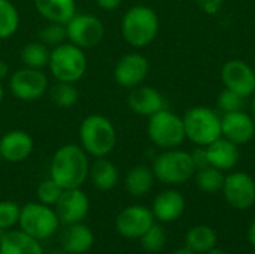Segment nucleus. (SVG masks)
Segmentation results:
<instances>
[{"label":"nucleus","instance_id":"1","mask_svg":"<svg viewBox=\"0 0 255 254\" xmlns=\"http://www.w3.org/2000/svg\"><path fill=\"white\" fill-rule=\"evenodd\" d=\"M88 154L78 144L58 147L49 162V177L63 189H79L88 178Z\"/></svg>","mask_w":255,"mask_h":254},{"label":"nucleus","instance_id":"2","mask_svg":"<svg viewBox=\"0 0 255 254\" xmlns=\"http://www.w3.org/2000/svg\"><path fill=\"white\" fill-rule=\"evenodd\" d=\"M79 145L84 151L94 159L108 157L118 141L114 123L102 114L87 115L78 129Z\"/></svg>","mask_w":255,"mask_h":254},{"label":"nucleus","instance_id":"3","mask_svg":"<svg viewBox=\"0 0 255 254\" xmlns=\"http://www.w3.org/2000/svg\"><path fill=\"white\" fill-rule=\"evenodd\" d=\"M87 67H88L87 54L79 46L66 40L51 48L48 69L57 82L76 84L85 76Z\"/></svg>","mask_w":255,"mask_h":254},{"label":"nucleus","instance_id":"4","mask_svg":"<svg viewBox=\"0 0 255 254\" xmlns=\"http://www.w3.org/2000/svg\"><path fill=\"white\" fill-rule=\"evenodd\" d=\"M158 28L160 21L155 10L143 4L131 6L121 19V34L124 40L134 48L149 45L157 37Z\"/></svg>","mask_w":255,"mask_h":254},{"label":"nucleus","instance_id":"5","mask_svg":"<svg viewBox=\"0 0 255 254\" xmlns=\"http://www.w3.org/2000/svg\"><path fill=\"white\" fill-rule=\"evenodd\" d=\"M196 165L193 157L187 151L176 148L166 150L158 154L152 163V172L155 180L164 184H184L196 175Z\"/></svg>","mask_w":255,"mask_h":254},{"label":"nucleus","instance_id":"6","mask_svg":"<svg viewBox=\"0 0 255 254\" xmlns=\"http://www.w3.org/2000/svg\"><path fill=\"white\" fill-rule=\"evenodd\" d=\"M19 229L37 241L51 238L60 228V219L49 205L40 202H28L21 208Z\"/></svg>","mask_w":255,"mask_h":254},{"label":"nucleus","instance_id":"7","mask_svg":"<svg viewBox=\"0 0 255 254\" xmlns=\"http://www.w3.org/2000/svg\"><path fill=\"white\" fill-rule=\"evenodd\" d=\"M146 132L151 142L163 150L178 148L187 138L182 118L167 109L149 117Z\"/></svg>","mask_w":255,"mask_h":254},{"label":"nucleus","instance_id":"8","mask_svg":"<svg viewBox=\"0 0 255 254\" xmlns=\"http://www.w3.org/2000/svg\"><path fill=\"white\" fill-rule=\"evenodd\" d=\"M185 136L196 145L206 147L221 138V118L209 108L196 106L182 118Z\"/></svg>","mask_w":255,"mask_h":254},{"label":"nucleus","instance_id":"9","mask_svg":"<svg viewBox=\"0 0 255 254\" xmlns=\"http://www.w3.org/2000/svg\"><path fill=\"white\" fill-rule=\"evenodd\" d=\"M9 91L21 102H34L42 99L49 90V79L43 69L21 67L9 75Z\"/></svg>","mask_w":255,"mask_h":254},{"label":"nucleus","instance_id":"10","mask_svg":"<svg viewBox=\"0 0 255 254\" xmlns=\"http://www.w3.org/2000/svg\"><path fill=\"white\" fill-rule=\"evenodd\" d=\"M67 42L87 51L96 48L105 37V24L94 13H75L66 22Z\"/></svg>","mask_w":255,"mask_h":254},{"label":"nucleus","instance_id":"11","mask_svg":"<svg viewBox=\"0 0 255 254\" xmlns=\"http://www.w3.org/2000/svg\"><path fill=\"white\" fill-rule=\"evenodd\" d=\"M221 190L226 202L235 210L245 211L255 204V181L245 172L229 174Z\"/></svg>","mask_w":255,"mask_h":254},{"label":"nucleus","instance_id":"12","mask_svg":"<svg viewBox=\"0 0 255 254\" xmlns=\"http://www.w3.org/2000/svg\"><path fill=\"white\" fill-rule=\"evenodd\" d=\"M155 223L152 211L143 205H130L115 219L117 232L126 240H140V237Z\"/></svg>","mask_w":255,"mask_h":254},{"label":"nucleus","instance_id":"13","mask_svg":"<svg viewBox=\"0 0 255 254\" xmlns=\"http://www.w3.org/2000/svg\"><path fill=\"white\" fill-rule=\"evenodd\" d=\"M149 72V61L140 52H128L123 55L114 67V79L123 88H134L140 85Z\"/></svg>","mask_w":255,"mask_h":254},{"label":"nucleus","instance_id":"14","mask_svg":"<svg viewBox=\"0 0 255 254\" xmlns=\"http://www.w3.org/2000/svg\"><path fill=\"white\" fill-rule=\"evenodd\" d=\"M221 79L226 88L244 99L255 93V70L242 60H229L221 69Z\"/></svg>","mask_w":255,"mask_h":254},{"label":"nucleus","instance_id":"15","mask_svg":"<svg viewBox=\"0 0 255 254\" xmlns=\"http://www.w3.org/2000/svg\"><path fill=\"white\" fill-rule=\"evenodd\" d=\"M54 210L63 225L81 223L90 211V199L87 193L79 189L63 190L60 199L54 205Z\"/></svg>","mask_w":255,"mask_h":254},{"label":"nucleus","instance_id":"16","mask_svg":"<svg viewBox=\"0 0 255 254\" xmlns=\"http://www.w3.org/2000/svg\"><path fill=\"white\" fill-rule=\"evenodd\" d=\"M33 150L34 141L25 130L13 129L0 136V157L7 163H21L27 160Z\"/></svg>","mask_w":255,"mask_h":254},{"label":"nucleus","instance_id":"17","mask_svg":"<svg viewBox=\"0 0 255 254\" xmlns=\"http://www.w3.org/2000/svg\"><path fill=\"white\" fill-rule=\"evenodd\" d=\"M221 133L236 145L250 142L255 135V123L244 111L226 112L221 118Z\"/></svg>","mask_w":255,"mask_h":254},{"label":"nucleus","instance_id":"18","mask_svg":"<svg viewBox=\"0 0 255 254\" xmlns=\"http://www.w3.org/2000/svg\"><path fill=\"white\" fill-rule=\"evenodd\" d=\"M128 108L142 117H151L161 109H166L164 97L152 87L148 85H137L131 88L127 97Z\"/></svg>","mask_w":255,"mask_h":254},{"label":"nucleus","instance_id":"19","mask_svg":"<svg viewBox=\"0 0 255 254\" xmlns=\"http://www.w3.org/2000/svg\"><path fill=\"white\" fill-rule=\"evenodd\" d=\"M151 211L160 223H172L184 214L185 199L178 190H164L155 196Z\"/></svg>","mask_w":255,"mask_h":254},{"label":"nucleus","instance_id":"20","mask_svg":"<svg viewBox=\"0 0 255 254\" xmlns=\"http://www.w3.org/2000/svg\"><path fill=\"white\" fill-rule=\"evenodd\" d=\"M60 243L67 254H84L93 249L94 234L88 226L82 225V222L66 225Z\"/></svg>","mask_w":255,"mask_h":254},{"label":"nucleus","instance_id":"21","mask_svg":"<svg viewBox=\"0 0 255 254\" xmlns=\"http://www.w3.org/2000/svg\"><path fill=\"white\" fill-rule=\"evenodd\" d=\"M206 154L209 165L220 171H230L239 162L238 145L226 138H218L217 141L206 145Z\"/></svg>","mask_w":255,"mask_h":254},{"label":"nucleus","instance_id":"22","mask_svg":"<svg viewBox=\"0 0 255 254\" xmlns=\"http://www.w3.org/2000/svg\"><path fill=\"white\" fill-rule=\"evenodd\" d=\"M88 178L97 190L111 192L117 187L120 181V171L117 165L108 157H99L94 159V162L90 165Z\"/></svg>","mask_w":255,"mask_h":254},{"label":"nucleus","instance_id":"23","mask_svg":"<svg viewBox=\"0 0 255 254\" xmlns=\"http://www.w3.org/2000/svg\"><path fill=\"white\" fill-rule=\"evenodd\" d=\"M33 4L46 22L66 24L76 13V0H33Z\"/></svg>","mask_w":255,"mask_h":254},{"label":"nucleus","instance_id":"24","mask_svg":"<svg viewBox=\"0 0 255 254\" xmlns=\"http://www.w3.org/2000/svg\"><path fill=\"white\" fill-rule=\"evenodd\" d=\"M0 254H45L39 241L25 232L9 231L3 234L0 243Z\"/></svg>","mask_w":255,"mask_h":254},{"label":"nucleus","instance_id":"25","mask_svg":"<svg viewBox=\"0 0 255 254\" xmlns=\"http://www.w3.org/2000/svg\"><path fill=\"white\" fill-rule=\"evenodd\" d=\"M155 175L152 172V168L146 165H137L131 168L124 180L126 190L134 196V198H142L149 193V190L154 187Z\"/></svg>","mask_w":255,"mask_h":254},{"label":"nucleus","instance_id":"26","mask_svg":"<svg viewBox=\"0 0 255 254\" xmlns=\"http://www.w3.org/2000/svg\"><path fill=\"white\" fill-rule=\"evenodd\" d=\"M218 244V234L215 229L206 225H197L191 228L185 235V246L196 254H205L215 249Z\"/></svg>","mask_w":255,"mask_h":254},{"label":"nucleus","instance_id":"27","mask_svg":"<svg viewBox=\"0 0 255 254\" xmlns=\"http://www.w3.org/2000/svg\"><path fill=\"white\" fill-rule=\"evenodd\" d=\"M51 48L40 40H31L22 45L19 49V60L24 67L31 69H45L48 67Z\"/></svg>","mask_w":255,"mask_h":254},{"label":"nucleus","instance_id":"28","mask_svg":"<svg viewBox=\"0 0 255 254\" xmlns=\"http://www.w3.org/2000/svg\"><path fill=\"white\" fill-rule=\"evenodd\" d=\"M19 12L10 0H0V40L12 37L19 28Z\"/></svg>","mask_w":255,"mask_h":254},{"label":"nucleus","instance_id":"29","mask_svg":"<svg viewBox=\"0 0 255 254\" xmlns=\"http://www.w3.org/2000/svg\"><path fill=\"white\" fill-rule=\"evenodd\" d=\"M48 91L51 102L60 109H69L79 100V90L75 84L70 82H57Z\"/></svg>","mask_w":255,"mask_h":254},{"label":"nucleus","instance_id":"30","mask_svg":"<svg viewBox=\"0 0 255 254\" xmlns=\"http://www.w3.org/2000/svg\"><path fill=\"white\" fill-rule=\"evenodd\" d=\"M224 174L223 171L214 168V166H206L199 169L196 175V183L199 189L205 193H217L223 189L224 184Z\"/></svg>","mask_w":255,"mask_h":254},{"label":"nucleus","instance_id":"31","mask_svg":"<svg viewBox=\"0 0 255 254\" xmlns=\"http://www.w3.org/2000/svg\"><path fill=\"white\" fill-rule=\"evenodd\" d=\"M166 231L161 225L154 223L142 237H140V244L143 247V250L149 252V253H158L164 249L166 246Z\"/></svg>","mask_w":255,"mask_h":254},{"label":"nucleus","instance_id":"32","mask_svg":"<svg viewBox=\"0 0 255 254\" xmlns=\"http://www.w3.org/2000/svg\"><path fill=\"white\" fill-rule=\"evenodd\" d=\"M39 40L43 42L46 46L54 48L63 42L67 40V31H66V24H58V22H46L40 30H39Z\"/></svg>","mask_w":255,"mask_h":254},{"label":"nucleus","instance_id":"33","mask_svg":"<svg viewBox=\"0 0 255 254\" xmlns=\"http://www.w3.org/2000/svg\"><path fill=\"white\" fill-rule=\"evenodd\" d=\"M61 193H63V189L51 177L40 181L39 186H37V190H36L37 201L40 204H45V205H49V207H54L57 204Z\"/></svg>","mask_w":255,"mask_h":254},{"label":"nucleus","instance_id":"34","mask_svg":"<svg viewBox=\"0 0 255 254\" xmlns=\"http://www.w3.org/2000/svg\"><path fill=\"white\" fill-rule=\"evenodd\" d=\"M21 208L12 201H0V229L7 231L18 225Z\"/></svg>","mask_w":255,"mask_h":254},{"label":"nucleus","instance_id":"35","mask_svg":"<svg viewBox=\"0 0 255 254\" xmlns=\"http://www.w3.org/2000/svg\"><path fill=\"white\" fill-rule=\"evenodd\" d=\"M244 106V97L239 94L233 93L232 90L226 88L223 93L218 96V108L226 112H233V111H241Z\"/></svg>","mask_w":255,"mask_h":254},{"label":"nucleus","instance_id":"36","mask_svg":"<svg viewBox=\"0 0 255 254\" xmlns=\"http://www.w3.org/2000/svg\"><path fill=\"white\" fill-rule=\"evenodd\" d=\"M191 157H193V162L196 165L197 169H202V168H206L209 166V160H208V154H206V148H196L193 153H191Z\"/></svg>","mask_w":255,"mask_h":254},{"label":"nucleus","instance_id":"37","mask_svg":"<svg viewBox=\"0 0 255 254\" xmlns=\"http://www.w3.org/2000/svg\"><path fill=\"white\" fill-rule=\"evenodd\" d=\"M96 4L103 10H115L121 6L123 0H94Z\"/></svg>","mask_w":255,"mask_h":254},{"label":"nucleus","instance_id":"38","mask_svg":"<svg viewBox=\"0 0 255 254\" xmlns=\"http://www.w3.org/2000/svg\"><path fill=\"white\" fill-rule=\"evenodd\" d=\"M9 75H10V67H9V63L0 58V79L3 81L4 78H9Z\"/></svg>","mask_w":255,"mask_h":254},{"label":"nucleus","instance_id":"39","mask_svg":"<svg viewBox=\"0 0 255 254\" xmlns=\"http://www.w3.org/2000/svg\"><path fill=\"white\" fill-rule=\"evenodd\" d=\"M248 241L255 249V219L253 220V223L250 225V228H248Z\"/></svg>","mask_w":255,"mask_h":254},{"label":"nucleus","instance_id":"40","mask_svg":"<svg viewBox=\"0 0 255 254\" xmlns=\"http://www.w3.org/2000/svg\"><path fill=\"white\" fill-rule=\"evenodd\" d=\"M205 254H229L227 252H224L223 249H218V247H215V249H212V250H209L208 253Z\"/></svg>","mask_w":255,"mask_h":254},{"label":"nucleus","instance_id":"41","mask_svg":"<svg viewBox=\"0 0 255 254\" xmlns=\"http://www.w3.org/2000/svg\"><path fill=\"white\" fill-rule=\"evenodd\" d=\"M172 254H196L194 252H191V250H188L187 247L185 249H181V250H176L175 253H172Z\"/></svg>","mask_w":255,"mask_h":254},{"label":"nucleus","instance_id":"42","mask_svg":"<svg viewBox=\"0 0 255 254\" xmlns=\"http://www.w3.org/2000/svg\"><path fill=\"white\" fill-rule=\"evenodd\" d=\"M3 99H4V87H3V82L0 79V105L3 103Z\"/></svg>","mask_w":255,"mask_h":254},{"label":"nucleus","instance_id":"43","mask_svg":"<svg viewBox=\"0 0 255 254\" xmlns=\"http://www.w3.org/2000/svg\"><path fill=\"white\" fill-rule=\"evenodd\" d=\"M251 117H253V120H254L255 123V97L254 100H253V105H251Z\"/></svg>","mask_w":255,"mask_h":254},{"label":"nucleus","instance_id":"44","mask_svg":"<svg viewBox=\"0 0 255 254\" xmlns=\"http://www.w3.org/2000/svg\"><path fill=\"white\" fill-rule=\"evenodd\" d=\"M1 238H3V231L0 229V243H1Z\"/></svg>","mask_w":255,"mask_h":254},{"label":"nucleus","instance_id":"45","mask_svg":"<svg viewBox=\"0 0 255 254\" xmlns=\"http://www.w3.org/2000/svg\"><path fill=\"white\" fill-rule=\"evenodd\" d=\"M250 254H255V252H254V253H250Z\"/></svg>","mask_w":255,"mask_h":254}]
</instances>
